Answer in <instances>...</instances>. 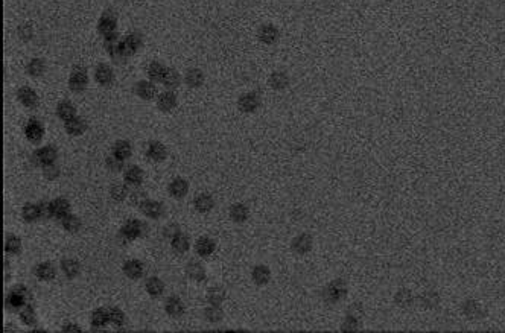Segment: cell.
<instances>
[{
	"mask_svg": "<svg viewBox=\"0 0 505 333\" xmlns=\"http://www.w3.org/2000/svg\"><path fill=\"white\" fill-rule=\"evenodd\" d=\"M146 224L140 219H130L123 224V227L119 230V239L125 243L133 242L139 237H143L146 233Z\"/></svg>",
	"mask_w": 505,
	"mask_h": 333,
	"instance_id": "1",
	"label": "cell"
},
{
	"mask_svg": "<svg viewBox=\"0 0 505 333\" xmlns=\"http://www.w3.org/2000/svg\"><path fill=\"white\" fill-rule=\"evenodd\" d=\"M31 300V295H29V291L26 289V286L20 285V286H16L13 288L8 295L5 297V307L10 309V310H22Z\"/></svg>",
	"mask_w": 505,
	"mask_h": 333,
	"instance_id": "2",
	"label": "cell"
},
{
	"mask_svg": "<svg viewBox=\"0 0 505 333\" xmlns=\"http://www.w3.org/2000/svg\"><path fill=\"white\" fill-rule=\"evenodd\" d=\"M89 84V75L84 67H75L69 76V89L73 93H82L87 89Z\"/></svg>",
	"mask_w": 505,
	"mask_h": 333,
	"instance_id": "3",
	"label": "cell"
},
{
	"mask_svg": "<svg viewBox=\"0 0 505 333\" xmlns=\"http://www.w3.org/2000/svg\"><path fill=\"white\" fill-rule=\"evenodd\" d=\"M56 157H58V151H56V148H53L52 145H47V146L38 148V149L32 154L31 160H32V163H34L35 166L44 168V166H47V164L55 163Z\"/></svg>",
	"mask_w": 505,
	"mask_h": 333,
	"instance_id": "4",
	"label": "cell"
},
{
	"mask_svg": "<svg viewBox=\"0 0 505 333\" xmlns=\"http://www.w3.org/2000/svg\"><path fill=\"white\" fill-rule=\"evenodd\" d=\"M117 28V14L113 10H105L98 22V31L101 35L107 37L113 32H116Z\"/></svg>",
	"mask_w": 505,
	"mask_h": 333,
	"instance_id": "5",
	"label": "cell"
},
{
	"mask_svg": "<svg viewBox=\"0 0 505 333\" xmlns=\"http://www.w3.org/2000/svg\"><path fill=\"white\" fill-rule=\"evenodd\" d=\"M25 136L31 143H40L44 136V125L38 119H29L25 125Z\"/></svg>",
	"mask_w": 505,
	"mask_h": 333,
	"instance_id": "6",
	"label": "cell"
},
{
	"mask_svg": "<svg viewBox=\"0 0 505 333\" xmlns=\"http://www.w3.org/2000/svg\"><path fill=\"white\" fill-rule=\"evenodd\" d=\"M17 99L28 110H35L38 107V104H40V98H38L37 92L32 90L31 87H22V89H19Z\"/></svg>",
	"mask_w": 505,
	"mask_h": 333,
	"instance_id": "7",
	"label": "cell"
},
{
	"mask_svg": "<svg viewBox=\"0 0 505 333\" xmlns=\"http://www.w3.org/2000/svg\"><path fill=\"white\" fill-rule=\"evenodd\" d=\"M164 310L171 318H181L186 312V306H184V303L180 297L171 295V297H167V300L164 303Z\"/></svg>",
	"mask_w": 505,
	"mask_h": 333,
	"instance_id": "8",
	"label": "cell"
},
{
	"mask_svg": "<svg viewBox=\"0 0 505 333\" xmlns=\"http://www.w3.org/2000/svg\"><path fill=\"white\" fill-rule=\"evenodd\" d=\"M95 81L98 82L99 86H102V87L111 86L113 82H114V70L108 64L101 62L96 67V70H95Z\"/></svg>",
	"mask_w": 505,
	"mask_h": 333,
	"instance_id": "9",
	"label": "cell"
},
{
	"mask_svg": "<svg viewBox=\"0 0 505 333\" xmlns=\"http://www.w3.org/2000/svg\"><path fill=\"white\" fill-rule=\"evenodd\" d=\"M177 95L172 90H166L157 96V108L163 113H169L177 107Z\"/></svg>",
	"mask_w": 505,
	"mask_h": 333,
	"instance_id": "10",
	"label": "cell"
},
{
	"mask_svg": "<svg viewBox=\"0 0 505 333\" xmlns=\"http://www.w3.org/2000/svg\"><path fill=\"white\" fill-rule=\"evenodd\" d=\"M139 210L146 218H151V219H160L164 215V206L158 201H154V199H146L145 203H142Z\"/></svg>",
	"mask_w": 505,
	"mask_h": 333,
	"instance_id": "11",
	"label": "cell"
},
{
	"mask_svg": "<svg viewBox=\"0 0 505 333\" xmlns=\"http://www.w3.org/2000/svg\"><path fill=\"white\" fill-rule=\"evenodd\" d=\"M146 158L151 160V161H155V163H160L163 161L166 157H167V149L166 146L161 143V142H157V140H152L148 143L146 146Z\"/></svg>",
	"mask_w": 505,
	"mask_h": 333,
	"instance_id": "12",
	"label": "cell"
},
{
	"mask_svg": "<svg viewBox=\"0 0 505 333\" xmlns=\"http://www.w3.org/2000/svg\"><path fill=\"white\" fill-rule=\"evenodd\" d=\"M122 271L130 280H139V279H142V276L145 273V265L137 259H130L123 263Z\"/></svg>",
	"mask_w": 505,
	"mask_h": 333,
	"instance_id": "13",
	"label": "cell"
},
{
	"mask_svg": "<svg viewBox=\"0 0 505 333\" xmlns=\"http://www.w3.org/2000/svg\"><path fill=\"white\" fill-rule=\"evenodd\" d=\"M187 192H189V183H187V180H184V178H181V177H178V178H174L171 183H169V186H167V193H169L172 198H175V199H181V198H184L186 195H187Z\"/></svg>",
	"mask_w": 505,
	"mask_h": 333,
	"instance_id": "14",
	"label": "cell"
},
{
	"mask_svg": "<svg viewBox=\"0 0 505 333\" xmlns=\"http://www.w3.org/2000/svg\"><path fill=\"white\" fill-rule=\"evenodd\" d=\"M134 93L143 101H151V99H154V96L157 93V89H155L152 81H139V82H136V86H134Z\"/></svg>",
	"mask_w": 505,
	"mask_h": 333,
	"instance_id": "15",
	"label": "cell"
},
{
	"mask_svg": "<svg viewBox=\"0 0 505 333\" xmlns=\"http://www.w3.org/2000/svg\"><path fill=\"white\" fill-rule=\"evenodd\" d=\"M215 249H216V242L209 236H203L195 242V251L201 257L212 256L215 253Z\"/></svg>",
	"mask_w": 505,
	"mask_h": 333,
	"instance_id": "16",
	"label": "cell"
},
{
	"mask_svg": "<svg viewBox=\"0 0 505 333\" xmlns=\"http://www.w3.org/2000/svg\"><path fill=\"white\" fill-rule=\"evenodd\" d=\"M64 129L69 136H73V137L82 136L84 132L87 131V122H86V119L75 116L73 119L64 122Z\"/></svg>",
	"mask_w": 505,
	"mask_h": 333,
	"instance_id": "17",
	"label": "cell"
},
{
	"mask_svg": "<svg viewBox=\"0 0 505 333\" xmlns=\"http://www.w3.org/2000/svg\"><path fill=\"white\" fill-rule=\"evenodd\" d=\"M34 276L41 282H52L56 276V270L50 262H41L34 268Z\"/></svg>",
	"mask_w": 505,
	"mask_h": 333,
	"instance_id": "18",
	"label": "cell"
},
{
	"mask_svg": "<svg viewBox=\"0 0 505 333\" xmlns=\"http://www.w3.org/2000/svg\"><path fill=\"white\" fill-rule=\"evenodd\" d=\"M59 268H61V271L64 273V276H66L69 280L76 279V277L79 276V273H81V265H79V262L75 260V259H72V257H66V259H62L61 263H59Z\"/></svg>",
	"mask_w": 505,
	"mask_h": 333,
	"instance_id": "19",
	"label": "cell"
},
{
	"mask_svg": "<svg viewBox=\"0 0 505 333\" xmlns=\"http://www.w3.org/2000/svg\"><path fill=\"white\" fill-rule=\"evenodd\" d=\"M123 180L128 186H140L143 181V171L136 164L128 166L123 172Z\"/></svg>",
	"mask_w": 505,
	"mask_h": 333,
	"instance_id": "20",
	"label": "cell"
},
{
	"mask_svg": "<svg viewBox=\"0 0 505 333\" xmlns=\"http://www.w3.org/2000/svg\"><path fill=\"white\" fill-rule=\"evenodd\" d=\"M194 207L198 213H209L215 207V199L209 193H200L194 199Z\"/></svg>",
	"mask_w": 505,
	"mask_h": 333,
	"instance_id": "21",
	"label": "cell"
},
{
	"mask_svg": "<svg viewBox=\"0 0 505 333\" xmlns=\"http://www.w3.org/2000/svg\"><path fill=\"white\" fill-rule=\"evenodd\" d=\"M50 212H52V218H56L61 221L66 215L70 213V203L64 198H56L50 201Z\"/></svg>",
	"mask_w": 505,
	"mask_h": 333,
	"instance_id": "22",
	"label": "cell"
},
{
	"mask_svg": "<svg viewBox=\"0 0 505 333\" xmlns=\"http://www.w3.org/2000/svg\"><path fill=\"white\" fill-rule=\"evenodd\" d=\"M186 274L191 280L197 282V283H201L206 280L207 274H206V268L200 263V262H189L186 265Z\"/></svg>",
	"mask_w": 505,
	"mask_h": 333,
	"instance_id": "23",
	"label": "cell"
},
{
	"mask_svg": "<svg viewBox=\"0 0 505 333\" xmlns=\"http://www.w3.org/2000/svg\"><path fill=\"white\" fill-rule=\"evenodd\" d=\"M180 82H181L180 73L172 67H167L166 73L163 76V81H161V84L164 86V89L166 90H175L180 86Z\"/></svg>",
	"mask_w": 505,
	"mask_h": 333,
	"instance_id": "24",
	"label": "cell"
},
{
	"mask_svg": "<svg viewBox=\"0 0 505 333\" xmlns=\"http://www.w3.org/2000/svg\"><path fill=\"white\" fill-rule=\"evenodd\" d=\"M166 65H163L161 62L158 61H151L146 67V75L149 78V81L152 82H161L163 81V76L166 73Z\"/></svg>",
	"mask_w": 505,
	"mask_h": 333,
	"instance_id": "25",
	"label": "cell"
},
{
	"mask_svg": "<svg viewBox=\"0 0 505 333\" xmlns=\"http://www.w3.org/2000/svg\"><path fill=\"white\" fill-rule=\"evenodd\" d=\"M344 295V285H343V282H340V280H336V282H333V283H330L327 288H326V291H324V298L327 300V301H338L341 297Z\"/></svg>",
	"mask_w": 505,
	"mask_h": 333,
	"instance_id": "26",
	"label": "cell"
},
{
	"mask_svg": "<svg viewBox=\"0 0 505 333\" xmlns=\"http://www.w3.org/2000/svg\"><path fill=\"white\" fill-rule=\"evenodd\" d=\"M312 248V237L309 234H300L292 240V249L298 254H306Z\"/></svg>",
	"mask_w": 505,
	"mask_h": 333,
	"instance_id": "27",
	"label": "cell"
},
{
	"mask_svg": "<svg viewBox=\"0 0 505 333\" xmlns=\"http://www.w3.org/2000/svg\"><path fill=\"white\" fill-rule=\"evenodd\" d=\"M184 82L191 89H198L204 82V73L200 69H189L184 76Z\"/></svg>",
	"mask_w": 505,
	"mask_h": 333,
	"instance_id": "28",
	"label": "cell"
},
{
	"mask_svg": "<svg viewBox=\"0 0 505 333\" xmlns=\"http://www.w3.org/2000/svg\"><path fill=\"white\" fill-rule=\"evenodd\" d=\"M56 116L62 120V122H67L70 119H73L76 116V108L72 102L69 101H61L58 105H56Z\"/></svg>",
	"mask_w": 505,
	"mask_h": 333,
	"instance_id": "29",
	"label": "cell"
},
{
	"mask_svg": "<svg viewBox=\"0 0 505 333\" xmlns=\"http://www.w3.org/2000/svg\"><path fill=\"white\" fill-rule=\"evenodd\" d=\"M145 289H146V292L151 295V297H160L163 292H164V283H163V280L161 279H158V277H149V279H146V282H145Z\"/></svg>",
	"mask_w": 505,
	"mask_h": 333,
	"instance_id": "30",
	"label": "cell"
},
{
	"mask_svg": "<svg viewBox=\"0 0 505 333\" xmlns=\"http://www.w3.org/2000/svg\"><path fill=\"white\" fill-rule=\"evenodd\" d=\"M171 246H172V249H174L175 253L184 254L187 249L191 248V240H189V237L184 233H178L175 237L171 239Z\"/></svg>",
	"mask_w": 505,
	"mask_h": 333,
	"instance_id": "31",
	"label": "cell"
},
{
	"mask_svg": "<svg viewBox=\"0 0 505 333\" xmlns=\"http://www.w3.org/2000/svg\"><path fill=\"white\" fill-rule=\"evenodd\" d=\"M113 155H116L120 160H127L133 155V146L127 140H117L113 146Z\"/></svg>",
	"mask_w": 505,
	"mask_h": 333,
	"instance_id": "32",
	"label": "cell"
},
{
	"mask_svg": "<svg viewBox=\"0 0 505 333\" xmlns=\"http://www.w3.org/2000/svg\"><path fill=\"white\" fill-rule=\"evenodd\" d=\"M22 218L25 219V222H35L41 218V212H40V206L38 204H32V203H26L22 209Z\"/></svg>",
	"mask_w": 505,
	"mask_h": 333,
	"instance_id": "33",
	"label": "cell"
},
{
	"mask_svg": "<svg viewBox=\"0 0 505 333\" xmlns=\"http://www.w3.org/2000/svg\"><path fill=\"white\" fill-rule=\"evenodd\" d=\"M110 322V313L108 309L99 307L92 313V327L93 328H102Z\"/></svg>",
	"mask_w": 505,
	"mask_h": 333,
	"instance_id": "34",
	"label": "cell"
},
{
	"mask_svg": "<svg viewBox=\"0 0 505 333\" xmlns=\"http://www.w3.org/2000/svg\"><path fill=\"white\" fill-rule=\"evenodd\" d=\"M46 72V61L41 58H32L28 64H26V73L29 76H41Z\"/></svg>",
	"mask_w": 505,
	"mask_h": 333,
	"instance_id": "35",
	"label": "cell"
},
{
	"mask_svg": "<svg viewBox=\"0 0 505 333\" xmlns=\"http://www.w3.org/2000/svg\"><path fill=\"white\" fill-rule=\"evenodd\" d=\"M110 196L113 201L116 203H122L130 196V190H128V184H122V183H114L110 187Z\"/></svg>",
	"mask_w": 505,
	"mask_h": 333,
	"instance_id": "36",
	"label": "cell"
},
{
	"mask_svg": "<svg viewBox=\"0 0 505 333\" xmlns=\"http://www.w3.org/2000/svg\"><path fill=\"white\" fill-rule=\"evenodd\" d=\"M259 105V98L258 95L255 93H248V95H243L240 99H239V108L242 111H255Z\"/></svg>",
	"mask_w": 505,
	"mask_h": 333,
	"instance_id": "37",
	"label": "cell"
},
{
	"mask_svg": "<svg viewBox=\"0 0 505 333\" xmlns=\"http://www.w3.org/2000/svg\"><path fill=\"white\" fill-rule=\"evenodd\" d=\"M251 277H252V280H255L256 285H261V286H262V285H267V283L270 282L271 273H270L268 267L259 265V267H256L255 270H252Z\"/></svg>",
	"mask_w": 505,
	"mask_h": 333,
	"instance_id": "38",
	"label": "cell"
},
{
	"mask_svg": "<svg viewBox=\"0 0 505 333\" xmlns=\"http://www.w3.org/2000/svg\"><path fill=\"white\" fill-rule=\"evenodd\" d=\"M248 213L249 212H248L246 206H243V204H233L230 207V212H228L230 219L233 222H245L246 218H248Z\"/></svg>",
	"mask_w": 505,
	"mask_h": 333,
	"instance_id": "39",
	"label": "cell"
},
{
	"mask_svg": "<svg viewBox=\"0 0 505 333\" xmlns=\"http://www.w3.org/2000/svg\"><path fill=\"white\" fill-rule=\"evenodd\" d=\"M5 251L8 254H13V256H17L22 253V240L20 237L14 236V234H10L5 240Z\"/></svg>",
	"mask_w": 505,
	"mask_h": 333,
	"instance_id": "40",
	"label": "cell"
},
{
	"mask_svg": "<svg viewBox=\"0 0 505 333\" xmlns=\"http://www.w3.org/2000/svg\"><path fill=\"white\" fill-rule=\"evenodd\" d=\"M222 316H224V312H222V309H221L219 306H216V304H210V306H207V307L204 309V318H206L209 322H212V324L219 322V321L222 319Z\"/></svg>",
	"mask_w": 505,
	"mask_h": 333,
	"instance_id": "41",
	"label": "cell"
},
{
	"mask_svg": "<svg viewBox=\"0 0 505 333\" xmlns=\"http://www.w3.org/2000/svg\"><path fill=\"white\" fill-rule=\"evenodd\" d=\"M61 225L64 227V230H67L69 233H76L79 228H81V219L72 213L66 215L62 219H61Z\"/></svg>",
	"mask_w": 505,
	"mask_h": 333,
	"instance_id": "42",
	"label": "cell"
},
{
	"mask_svg": "<svg viewBox=\"0 0 505 333\" xmlns=\"http://www.w3.org/2000/svg\"><path fill=\"white\" fill-rule=\"evenodd\" d=\"M20 319L23 321V324H26V325H35V322H37V318H35V310H34V307L28 303L22 310H20Z\"/></svg>",
	"mask_w": 505,
	"mask_h": 333,
	"instance_id": "43",
	"label": "cell"
},
{
	"mask_svg": "<svg viewBox=\"0 0 505 333\" xmlns=\"http://www.w3.org/2000/svg\"><path fill=\"white\" fill-rule=\"evenodd\" d=\"M108 313H110V322L116 327H122L125 322H127V316L123 313L122 309L119 307H110L108 309Z\"/></svg>",
	"mask_w": 505,
	"mask_h": 333,
	"instance_id": "44",
	"label": "cell"
},
{
	"mask_svg": "<svg viewBox=\"0 0 505 333\" xmlns=\"http://www.w3.org/2000/svg\"><path fill=\"white\" fill-rule=\"evenodd\" d=\"M224 298H225V292H224L222 288H210V289L207 291V301H209L210 304H216V306H219V304L224 301Z\"/></svg>",
	"mask_w": 505,
	"mask_h": 333,
	"instance_id": "45",
	"label": "cell"
},
{
	"mask_svg": "<svg viewBox=\"0 0 505 333\" xmlns=\"http://www.w3.org/2000/svg\"><path fill=\"white\" fill-rule=\"evenodd\" d=\"M105 168L110 171V172H120L122 169H123V160H120V158H117L116 155H110V157H107L105 158Z\"/></svg>",
	"mask_w": 505,
	"mask_h": 333,
	"instance_id": "46",
	"label": "cell"
},
{
	"mask_svg": "<svg viewBox=\"0 0 505 333\" xmlns=\"http://www.w3.org/2000/svg\"><path fill=\"white\" fill-rule=\"evenodd\" d=\"M43 175H44V178H46V180H49V181H53V180H56V178H58V175H59V169H58V166H55L53 163H52V164H47V166H44V168H43Z\"/></svg>",
	"mask_w": 505,
	"mask_h": 333,
	"instance_id": "47",
	"label": "cell"
},
{
	"mask_svg": "<svg viewBox=\"0 0 505 333\" xmlns=\"http://www.w3.org/2000/svg\"><path fill=\"white\" fill-rule=\"evenodd\" d=\"M19 37L23 40V41H29L34 38V28L29 25V23H25V25H20L19 28Z\"/></svg>",
	"mask_w": 505,
	"mask_h": 333,
	"instance_id": "48",
	"label": "cell"
},
{
	"mask_svg": "<svg viewBox=\"0 0 505 333\" xmlns=\"http://www.w3.org/2000/svg\"><path fill=\"white\" fill-rule=\"evenodd\" d=\"M277 38V31L271 26H265L261 32V40H264L265 43H273Z\"/></svg>",
	"mask_w": 505,
	"mask_h": 333,
	"instance_id": "49",
	"label": "cell"
},
{
	"mask_svg": "<svg viewBox=\"0 0 505 333\" xmlns=\"http://www.w3.org/2000/svg\"><path fill=\"white\" fill-rule=\"evenodd\" d=\"M271 84L274 89H283L288 84V79L283 73H274L271 78Z\"/></svg>",
	"mask_w": 505,
	"mask_h": 333,
	"instance_id": "50",
	"label": "cell"
},
{
	"mask_svg": "<svg viewBox=\"0 0 505 333\" xmlns=\"http://www.w3.org/2000/svg\"><path fill=\"white\" fill-rule=\"evenodd\" d=\"M146 199H148V195H146L145 192H142V190H136V192L130 193V201H131V204H134V206H137V207H140V204L145 203Z\"/></svg>",
	"mask_w": 505,
	"mask_h": 333,
	"instance_id": "51",
	"label": "cell"
},
{
	"mask_svg": "<svg viewBox=\"0 0 505 333\" xmlns=\"http://www.w3.org/2000/svg\"><path fill=\"white\" fill-rule=\"evenodd\" d=\"M178 233H181V231H180V227H178L177 224H169L167 227H164V230H163V236H164L166 239H172V237H175Z\"/></svg>",
	"mask_w": 505,
	"mask_h": 333,
	"instance_id": "52",
	"label": "cell"
},
{
	"mask_svg": "<svg viewBox=\"0 0 505 333\" xmlns=\"http://www.w3.org/2000/svg\"><path fill=\"white\" fill-rule=\"evenodd\" d=\"M40 212H41V218L47 219L52 218V212H50V203H40Z\"/></svg>",
	"mask_w": 505,
	"mask_h": 333,
	"instance_id": "53",
	"label": "cell"
},
{
	"mask_svg": "<svg viewBox=\"0 0 505 333\" xmlns=\"http://www.w3.org/2000/svg\"><path fill=\"white\" fill-rule=\"evenodd\" d=\"M61 330L64 331V333H67V331H75V333H81V327L78 325V324H75V322H66L62 327H61Z\"/></svg>",
	"mask_w": 505,
	"mask_h": 333,
	"instance_id": "54",
	"label": "cell"
}]
</instances>
